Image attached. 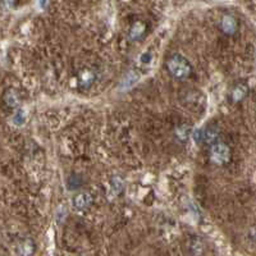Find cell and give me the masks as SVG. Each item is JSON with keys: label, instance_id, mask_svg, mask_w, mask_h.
I'll return each mask as SVG.
<instances>
[{"label": "cell", "instance_id": "6da1fadb", "mask_svg": "<svg viewBox=\"0 0 256 256\" xmlns=\"http://www.w3.org/2000/svg\"><path fill=\"white\" fill-rule=\"evenodd\" d=\"M166 66L169 74L173 78L180 80V81H184V80L188 78L192 74V72H194V68H192L188 59L184 58V56H180V54H174V56H169L166 59Z\"/></svg>", "mask_w": 256, "mask_h": 256}, {"label": "cell", "instance_id": "7a4b0ae2", "mask_svg": "<svg viewBox=\"0 0 256 256\" xmlns=\"http://www.w3.org/2000/svg\"><path fill=\"white\" fill-rule=\"evenodd\" d=\"M209 159L216 166H224L230 160V148L224 142H218L210 146Z\"/></svg>", "mask_w": 256, "mask_h": 256}, {"label": "cell", "instance_id": "3957f363", "mask_svg": "<svg viewBox=\"0 0 256 256\" xmlns=\"http://www.w3.org/2000/svg\"><path fill=\"white\" fill-rule=\"evenodd\" d=\"M248 95V86L244 82H237L230 91L228 95V100L230 104H240L246 99V96Z\"/></svg>", "mask_w": 256, "mask_h": 256}, {"label": "cell", "instance_id": "277c9868", "mask_svg": "<svg viewBox=\"0 0 256 256\" xmlns=\"http://www.w3.org/2000/svg\"><path fill=\"white\" fill-rule=\"evenodd\" d=\"M220 30L228 36L234 35L238 30V20L230 14H224L220 20Z\"/></svg>", "mask_w": 256, "mask_h": 256}, {"label": "cell", "instance_id": "5b68a950", "mask_svg": "<svg viewBox=\"0 0 256 256\" xmlns=\"http://www.w3.org/2000/svg\"><path fill=\"white\" fill-rule=\"evenodd\" d=\"M36 251V244L35 241L30 237L27 238L20 240L17 244V248H16V254L17 256H34Z\"/></svg>", "mask_w": 256, "mask_h": 256}, {"label": "cell", "instance_id": "8992f818", "mask_svg": "<svg viewBox=\"0 0 256 256\" xmlns=\"http://www.w3.org/2000/svg\"><path fill=\"white\" fill-rule=\"evenodd\" d=\"M96 81V73L91 68H82L78 73V86L88 90Z\"/></svg>", "mask_w": 256, "mask_h": 256}, {"label": "cell", "instance_id": "52a82bcc", "mask_svg": "<svg viewBox=\"0 0 256 256\" xmlns=\"http://www.w3.org/2000/svg\"><path fill=\"white\" fill-rule=\"evenodd\" d=\"M94 202V198L88 194V192H81V194H76L72 198L73 208L77 210H86L88 208L91 206Z\"/></svg>", "mask_w": 256, "mask_h": 256}, {"label": "cell", "instance_id": "ba28073f", "mask_svg": "<svg viewBox=\"0 0 256 256\" xmlns=\"http://www.w3.org/2000/svg\"><path fill=\"white\" fill-rule=\"evenodd\" d=\"M219 138V128L214 124H210L202 131V142L206 145L212 146L218 144Z\"/></svg>", "mask_w": 256, "mask_h": 256}, {"label": "cell", "instance_id": "9c48e42d", "mask_svg": "<svg viewBox=\"0 0 256 256\" xmlns=\"http://www.w3.org/2000/svg\"><path fill=\"white\" fill-rule=\"evenodd\" d=\"M146 24L142 22V20H136L134 22V24L131 26V30H130V38L134 41H137L138 38H142L146 32Z\"/></svg>", "mask_w": 256, "mask_h": 256}, {"label": "cell", "instance_id": "30bf717a", "mask_svg": "<svg viewBox=\"0 0 256 256\" xmlns=\"http://www.w3.org/2000/svg\"><path fill=\"white\" fill-rule=\"evenodd\" d=\"M3 100L9 108H16L20 104V96H18V94L14 90H6L4 92Z\"/></svg>", "mask_w": 256, "mask_h": 256}, {"label": "cell", "instance_id": "8fae6325", "mask_svg": "<svg viewBox=\"0 0 256 256\" xmlns=\"http://www.w3.org/2000/svg\"><path fill=\"white\" fill-rule=\"evenodd\" d=\"M204 251V244L202 242H200L198 240H194V242L191 244V252L194 255H201Z\"/></svg>", "mask_w": 256, "mask_h": 256}, {"label": "cell", "instance_id": "7c38bea8", "mask_svg": "<svg viewBox=\"0 0 256 256\" xmlns=\"http://www.w3.org/2000/svg\"><path fill=\"white\" fill-rule=\"evenodd\" d=\"M13 120H14L17 124H20V122H18V120H20V123H24V113H22V110H18L17 113H16V116L13 118Z\"/></svg>", "mask_w": 256, "mask_h": 256}]
</instances>
